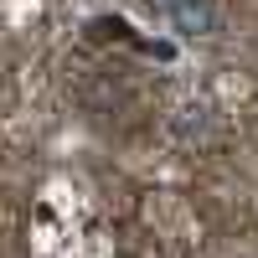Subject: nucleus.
I'll return each mask as SVG.
<instances>
[{
    "label": "nucleus",
    "instance_id": "obj_2",
    "mask_svg": "<svg viewBox=\"0 0 258 258\" xmlns=\"http://www.w3.org/2000/svg\"><path fill=\"white\" fill-rule=\"evenodd\" d=\"M170 129H176V140H181V145H207V140H212V129H217V119H212V103H207V98L181 103L176 119H170Z\"/></svg>",
    "mask_w": 258,
    "mask_h": 258
},
{
    "label": "nucleus",
    "instance_id": "obj_1",
    "mask_svg": "<svg viewBox=\"0 0 258 258\" xmlns=\"http://www.w3.org/2000/svg\"><path fill=\"white\" fill-rule=\"evenodd\" d=\"M150 11H155L170 31H181V36H212L222 26L217 0H150Z\"/></svg>",
    "mask_w": 258,
    "mask_h": 258
}]
</instances>
